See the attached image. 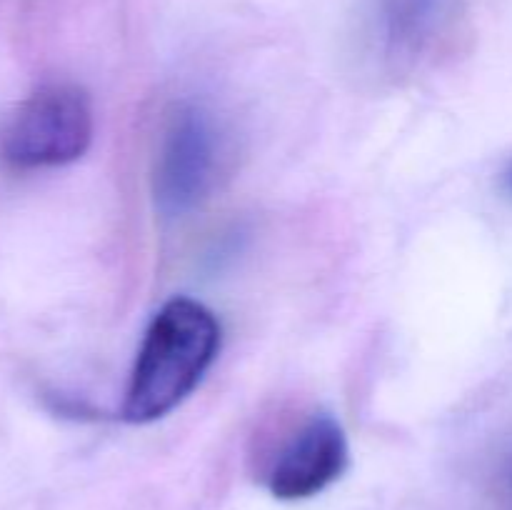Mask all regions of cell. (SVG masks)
<instances>
[{"mask_svg":"<svg viewBox=\"0 0 512 510\" xmlns=\"http://www.w3.org/2000/svg\"><path fill=\"white\" fill-rule=\"evenodd\" d=\"M218 350V318L193 298L168 300L143 335L125 390L123 418L145 425L173 413L198 388Z\"/></svg>","mask_w":512,"mask_h":510,"instance_id":"obj_1","label":"cell"},{"mask_svg":"<svg viewBox=\"0 0 512 510\" xmlns=\"http://www.w3.org/2000/svg\"><path fill=\"white\" fill-rule=\"evenodd\" d=\"M223 150V133L210 110L195 103L175 105L153 158L155 208L168 218H180L203 205L218 185Z\"/></svg>","mask_w":512,"mask_h":510,"instance_id":"obj_3","label":"cell"},{"mask_svg":"<svg viewBox=\"0 0 512 510\" xmlns=\"http://www.w3.org/2000/svg\"><path fill=\"white\" fill-rule=\"evenodd\" d=\"M508 185H510V190H512V168H510V173H508Z\"/></svg>","mask_w":512,"mask_h":510,"instance_id":"obj_6","label":"cell"},{"mask_svg":"<svg viewBox=\"0 0 512 510\" xmlns=\"http://www.w3.org/2000/svg\"><path fill=\"white\" fill-rule=\"evenodd\" d=\"M458 0H370V43L393 73L418 68L448 38Z\"/></svg>","mask_w":512,"mask_h":510,"instance_id":"obj_4","label":"cell"},{"mask_svg":"<svg viewBox=\"0 0 512 510\" xmlns=\"http://www.w3.org/2000/svg\"><path fill=\"white\" fill-rule=\"evenodd\" d=\"M93 140V105L85 90L50 83L15 108L0 133V158L15 170L60 168L78 160Z\"/></svg>","mask_w":512,"mask_h":510,"instance_id":"obj_2","label":"cell"},{"mask_svg":"<svg viewBox=\"0 0 512 510\" xmlns=\"http://www.w3.org/2000/svg\"><path fill=\"white\" fill-rule=\"evenodd\" d=\"M350 463L345 430L333 415H313L278 453L268 470L270 495L285 503L308 500L343 478Z\"/></svg>","mask_w":512,"mask_h":510,"instance_id":"obj_5","label":"cell"}]
</instances>
